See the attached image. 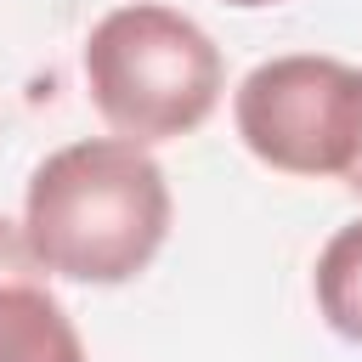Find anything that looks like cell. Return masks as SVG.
<instances>
[{"mask_svg":"<svg viewBox=\"0 0 362 362\" xmlns=\"http://www.w3.org/2000/svg\"><path fill=\"white\" fill-rule=\"evenodd\" d=\"M23 232L51 277L130 283L170 232V187L141 141L90 136L51 153L23 204Z\"/></svg>","mask_w":362,"mask_h":362,"instance_id":"1","label":"cell"},{"mask_svg":"<svg viewBox=\"0 0 362 362\" xmlns=\"http://www.w3.org/2000/svg\"><path fill=\"white\" fill-rule=\"evenodd\" d=\"M85 85L113 136L141 147L175 141L221 102V51L192 17L136 0L90 28Z\"/></svg>","mask_w":362,"mask_h":362,"instance_id":"2","label":"cell"},{"mask_svg":"<svg viewBox=\"0 0 362 362\" xmlns=\"http://www.w3.org/2000/svg\"><path fill=\"white\" fill-rule=\"evenodd\" d=\"M243 147L283 175H351L362 158V68L339 57H272L238 85Z\"/></svg>","mask_w":362,"mask_h":362,"instance_id":"3","label":"cell"},{"mask_svg":"<svg viewBox=\"0 0 362 362\" xmlns=\"http://www.w3.org/2000/svg\"><path fill=\"white\" fill-rule=\"evenodd\" d=\"M45 277L28 232L0 215V362H85L79 328Z\"/></svg>","mask_w":362,"mask_h":362,"instance_id":"4","label":"cell"},{"mask_svg":"<svg viewBox=\"0 0 362 362\" xmlns=\"http://www.w3.org/2000/svg\"><path fill=\"white\" fill-rule=\"evenodd\" d=\"M317 305L334 334L362 345V221L339 226L317 255Z\"/></svg>","mask_w":362,"mask_h":362,"instance_id":"5","label":"cell"},{"mask_svg":"<svg viewBox=\"0 0 362 362\" xmlns=\"http://www.w3.org/2000/svg\"><path fill=\"white\" fill-rule=\"evenodd\" d=\"M345 181H351V192H362V158L351 164V175H345Z\"/></svg>","mask_w":362,"mask_h":362,"instance_id":"6","label":"cell"},{"mask_svg":"<svg viewBox=\"0 0 362 362\" xmlns=\"http://www.w3.org/2000/svg\"><path fill=\"white\" fill-rule=\"evenodd\" d=\"M226 6H272V0H226Z\"/></svg>","mask_w":362,"mask_h":362,"instance_id":"7","label":"cell"}]
</instances>
